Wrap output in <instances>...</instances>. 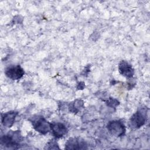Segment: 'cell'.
Here are the masks:
<instances>
[{"instance_id": "5b68a950", "label": "cell", "mask_w": 150, "mask_h": 150, "mask_svg": "<svg viewBox=\"0 0 150 150\" xmlns=\"http://www.w3.org/2000/svg\"><path fill=\"white\" fill-rule=\"evenodd\" d=\"M4 73L8 78L12 80H19L25 74L23 69L19 64L8 66L5 69Z\"/></svg>"}, {"instance_id": "7a4b0ae2", "label": "cell", "mask_w": 150, "mask_h": 150, "mask_svg": "<svg viewBox=\"0 0 150 150\" xmlns=\"http://www.w3.org/2000/svg\"><path fill=\"white\" fill-rule=\"evenodd\" d=\"M148 119V109L140 108L132 114L128 121V126L133 129H137L144 125Z\"/></svg>"}, {"instance_id": "ba28073f", "label": "cell", "mask_w": 150, "mask_h": 150, "mask_svg": "<svg viewBox=\"0 0 150 150\" xmlns=\"http://www.w3.org/2000/svg\"><path fill=\"white\" fill-rule=\"evenodd\" d=\"M118 71L121 75L127 78L131 79L134 74V69L132 66L125 60H121L118 64Z\"/></svg>"}, {"instance_id": "3957f363", "label": "cell", "mask_w": 150, "mask_h": 150, "mask_svg": "<svg viewBox=\"0 0 150 150\" xmlns=\"http://www.w3.org/2000/svg\"><path fill=\"white\" fill-rule=\"evenodd\" d=\"M29 121L31 122L34 129L42 134L45 135L50 131L51 123L42 115H33L29 118Z\"/></svg>"}, {"instance_id": "52a82bcc", "label": "cell", "mask_w": 150, "mask_h": 150, "mask_svg": "<svg viewBox=\"0 0 150 150\" xmlns=\"http://www.w3.org/2000/svg\"><path fill=\"white\" fill-rule=\"evenodd\" d=\"M50 131H52L53 135L56 138H62L68 132L67 127L61 122L51 123Z\"/></svg>"}, {"instance_id": "277c9868", "label": "cell", "mask_w": 150, "mask_h": 150, "mask_svg": "<svg viewBox=\"0 0 150 150\" xmlns=\"http://www.w3.org/2000/svg\"><path fill=\"white\" fill-rule=\"evenodd\" d=\"M106 127L109 133L114 137H120L125 134V126L120 120L110 121L107 124Z\"/></svg>"}, {"instance_id": "7c38bea8", "label": "cell", "mask_w": 150, "mask_h": 150, "mask_svg": "<svg viewBox=\"0 0 150 150\" xmlns=\"http://www.w3.org/2000/svg\"><path fill=\"white\" fill-rule=\"evenodd\" d=\"M105 103L107 106L111 108H115L120 104V102L118 100L114 98H108L105 100Z\"/></svg>"}, {"instance_id": "8992f818", "label": "cell", "mask_w": 150, "mask_h": 150, "mask_svg": "<svg viewBox=\"0 0 150 150\" xmlns=\"http://www.w3.org/2000/svg\"><path fill=\"white\" fill-rule=\"evenodd\" d=\"M88 148L86 142L79 137L70 138L65 144L66 149H87Z\"/></svg>"}, {"instance_id": "4fadbf2b", "label": "cell", "mask_w": 150, "mask_h": 150, "mask_svg": "<svg viewBox=\"0 0 150 150\" xmlns=\"http://www.w3.org/2000/svg\"><path fill=\"white\" fill-rule=\"evenodd\" d=\"M85 87V84L84 82H80L77 86V89L78 90H83V88Z\"/></svg>"}, {"instance_id": "30bf717a", "label": "cell", "mask_w": 150, "mask_h": 150, "mask_svg": "<svg viewBox=\"0 0 150 150\" xmlns=\"http://www.w3.org/2000/svg\"><path fill=\"white\" fill-rule=\"evenodd\" d=\"M84 108V102L80 99H77L69 104L68 108L70 112L76 114Z\"/></svg>"}, {"instance_id": "6da1fadb", "label": "cell", "mask_w": 150, "mask_h": 150, "mask_svg": "<svg viewBox=\"0 0 150 150\" xmlns=\"http://www.w3.org/2000/svg\"><path fill=\"white\" fill-rule=\"evenodd\" d=\"M22 139L20 131H10L1 137V145L8 149H16L19 148Z\"/></svg>"}, {"instance_id": "9c48e42d", "label": "cell", "mask_w": 150, "mask_h": 150, "mask_svg": "<svg viewBox=\"0 0 150 150\" xmlns=\"http://www.w3.org/2000/svg\"><path fill=\"white\" fill-rule=\"evenodd\" d=\"M18 115V112L16 111H10L2 114V124L7 128L11 127L15 122L16 118Z\"/></svg>"}, {"instance_id": "8fae6325", "label": "cell", "mask_w": 150, "mask_h": 150, "mask_svg": "<svg viewBox=\"0 0 150 150\" xmlns=\"http://www.w3.org/2000/svg\"><path fill=\"white\" fill-rule=\"evenodd\" d=\"M45 149H60L59 145L55 139H50L45 145Z\"/></svg>"}]
</instances>
